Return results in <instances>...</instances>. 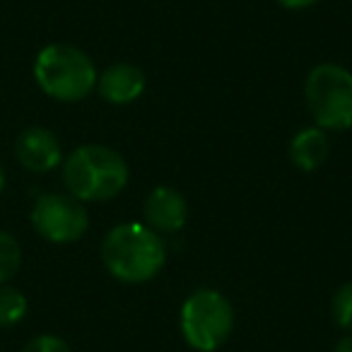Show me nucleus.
<instances>
[{
  "label": "nucleus",
  "instance_id": "nucleus-6",
  "mask_svg": "<svg viewBox=\"0 0 352 352\" xmlns=\"http://www.w3.org/2000/svg\"><path fill=\"white\" fill-rule=\"evenodd\" d=\"M32 227L51 244H73L89 230V215L82 201L70 193H44L32 206Z\"/></svg>",
  "mask_w": 352,
  "mask_h": 352
},
{
  "label": "nucleus",
  "instance_id": "nucleus-7",
  "mask_svg": "<svg viewBox=\"0 0 352 352\" xmlns=\"http://www.w3.org/2000/svg\"><path fill=\"white\" fill-rule=\"evenodd\" d=\"M15 157L32 174H49L63 164V147L54 131L44 126H30L17 135Z\"/></svg>",
  "mask_w": 352,
  "mask_h": 352
},
{
  "label": "nucleus",
  "instance_id": "nucleus-14",
  "mask_svg": "<svg viewBox=\"0 0 352 352\" xmlns=\"http://www.w3.org/2000/svg\"><path fill=\"white\" fill-rule=\"evenodd\" d=\"M22 352H73L70 345L63 340V338L54 336V333H41V336H34Z\"/></svg>",
  "mask_w": 352,
  "mask_h": 352
},
{
  "label": "nucleus",
  "instance_id": "nucleus-17",
  "mask_svg": "<svg viewBox=\"0 0 352 352\" xmlns=\"http://www.w3.org/2000/svg\"><path fill=\"white\" fill-rule=\"evenodd\" d=\"M3 188H6V169L0 164V193H3Z\"/></svg>",
  "mask_w": 352,
  "mask_h": 352
},
{
  "label": "nucleus",
  "instance_id": "nucleus-11",
  "mask_svg": "<svg viewBox=\"0 0 352 352\" xmlns=\"http://www.w3.org/2000/svg\"><path fill=\"white\" fill-rule=\"evenodd\" d=\"M27 311H30V302L25 294L8 283L0 285V331H8V328L22 323Z\"/></svg>",
  "mask_w": 352,
  "mask_h": 352
},
{
  "label": "nucleus",
  "instance_id": "nucleus-2",
  "mask_svg": "<svg viewBox=\"0 0 352 352\" xmlns=\"http://www.w3.org/2000/svg\"><path fill=\"white\" fill-rule=\"evenodd\" d=\"M128 162L107 145H80L63 157V184L82 203L113 201L128 186Z\"/></svg>",
  "mask_w": 352,
  "mask_h": 352
},
{
  "label": "nucleus",
  "instance_id": "nucleus-9",
  "mask_svg": "<svg viewBox=\"0 0 352 352\" xmlns=\"http://www.w3.org/2000/svg\"><path fill=\"white\" fill-rule=\"evenodd\" d=\"M145 73L142 68H138L135 63H111L109 68H104V73H99L97 78V92L104 102L113 104V107H126L142 97L145 92Z\"/></svg>",
  "mask_w": 352,
  "mask_h": 352
},
{
  "label": "nucleus",
  "instance_id": "nucleus-3",
  "mask_svg": "<svg viewBox=\"0 0 352 352\" xmlns=\"http://www.w3.org/2000/svg\"><path fill=\"white\" fill-rule=\"evenodd\" d=\"M97 65L73 44H49L34 58V80L46 97L75 104L97 89Z\"/></svg>",
  "mask_w": 352,
  "mask_h": 352
},
{
  "label": "nucleus",
  "instance_id": "nucleus-8",
  "mask_svg": "<svg viewBox=\"0 0 352 352\" xmlns=\"http://www.w3.org/2000/svg\"><path fill=\"white\" fill-rule=\"evenodd\" d=\"M142 220L157 234H176L188 220V206L182 191L171 186H155L142 203Z\"/></svg>",
  "mask_w": 352,
  "mask_h": 352
},
{
  "label": "nucleus",
  "instance_id": "nucleus-16",
  "mask_svg": "<svg viewBox=\"0 0 352 352\" xmlns=\"http://www.w3.org/2000/svg\"><path fill=\"white\" fill-rule=\"evenodd\" d=\"M333 352H352V333H345V336L333 345Z\"/></svg>",
  "mask_w": 352,
  "mask_h": 352
},
{
  "label": "nucleus",
  "instance_id": "nucleus-1",
  "mask_svg": "<svg viewBox=\"0 0 352 352\" xmlns=\"http://www.w3.org/2000/svg\"><path fill=\"white\" fill-rule=\"evenodd\" d=\"M102 263L118 283L142 285L162 273L166 263V246L145 222H123L111 227L104 236Z\"/></svg>",
  "mask_w": 352,
  "mask_h": 352
},
{
  "label": "nucleus",
  "instance_id": "nucleus-12",
  "mask_svg": "<svg viewBox=\"0 0 352 352\" xmlns=\"http://www.w3.org/2000/svg\"><path fill=\"white\" fill-rule=\"evenodd\" d=\"M22 265V246L10 232L0 230V285L17 275Z\"/></svg>",
  "mask_w": 352,
  "mask_h": 352
},
{
  "label": "nucleus",
  "instance_id": "nucleus-15",
  "mask_svg": "<svg viewBox=\"0 0 352 352\" xmlns=\"http://www.w3.org/2000/svg\"><path fill=\"white\" fill-rule=\"evenodd\" d=\"M280 8H285V10H307V8H314L318 3V0H275Z\"/></svg>",
  "mask_w": 352,
  "mask_h": 352
},
{
  "label": "nucleus",
  "instance_id": "nucleus-10",
  "mask_svg": "<svg viewBox=\"0 0 352 352\" xmlns=\"http://www.w3.org/2000/svg\"><path fill=\"white\" fill-rule=\"evenodd\" d=\"M331 155V138L323 128L309 126L289 140V162L302 171H316Z\"/></svg>",
  "mask_w": 352,
  "mask_h": 352
},
{
  "label": "nucleus",
  "instance_id": "nucleus-4",
  "mask_svg": "<svg viewBox=\"0 0 352 352\" xmlns=\"http://www.w3.org/2000/svg\"><path fill=\"white\" fill-rule=\"evenodd\" d=\"M179 328L188 347L215 352L234 331V307L220 289H193L179 309Z\"/></svg>",
  "mask_w": 352,
  "mask_h": 352
},
{
  "label": "nucleus",
  "instance_id": "nucleus-5",
  "mask_svg": "<svg viewBox=\"0 0 352 352\" xmlns=\"http://www.w3.org/2000/svg\"><path fill=\"white\" fill-rule=\"evenodd\" d=\"M304 99L314 126L323 131L352 128V73L338 63H318L309 70Z\"/></svg>",
  "mask_w": 352,
  "mask_h": 352
},
{
  "label": "nucleus",
  "instance_id": "nucleus-13",
  "mask_svg": "<svg viewBox=\"0 0 352 352\" xmlns=\"http://www.w3.org/2000/svg\"><path fill=\"white\" fill-rule=\"evenodd\" d=\"M331 316L338 328L352 333V280L336 289L331 299Z\"/></svg>",
  "mask_w": 352,
  "mask_h": 352
}]
</instances>
